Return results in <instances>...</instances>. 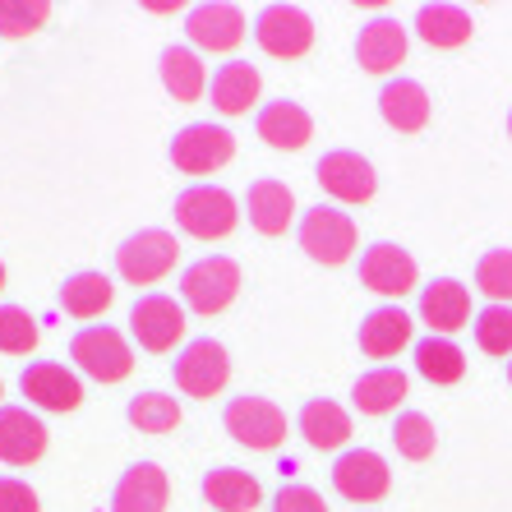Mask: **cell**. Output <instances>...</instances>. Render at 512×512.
I'll use <instances>...</instances> for the list:
<instances>
[{
	"label": "cell",
	"mask_w": 512,
	"mask_h": 512,
	"mask_svg": "<svg viewBox=\"0 0 512 512\" xmlns=\"http://www.w3.org/2000/svg\"><path fill=\"white\" fill-rule=\"evenodd\" d=\"M360 282L370 286L374 296L402 300V296H411V291H416L420 268H416V259H411L402 245L379 240V245H370V250L360 254Z\"/></svg>",
	"instance_id": "obj_12"
},
{
	"label": "cell",
	"mask_w": 512,
	"mask_h": 512,
	"mask_svg": "<svg viewBox=\"0 0 512 512\" xmlns=\"http://www.w3.org/2000/svg\"><path fill=\"white\" fill-rule=\"evenodd\" d=\"M254 42L277 60H300L314 47V19L300 5H286V0L263 5L259 19H254Z\"/></svg>",
	"instance_id": "obj_8"
},
{
	"label": "cell",
	"mask_w": 512,
	"mask_h": 512,
	"mask_svg": "<svg viewBox=\"0 0 512 512\" xmlns=\"http://www.w3.org/2000/svg\"><path fill=\"white\" fill-rule=\"evenodd\" d=\"M236 157V134L227 125H213V120H194L171 139V162L185 176H213Z\"/></svg>",
	"instance_id": "obj_6"
},
{
	"label": "cell",
	"mask_w": 512,
	"mask_h": 512,
	"mask_svg": "<svg viewBox=\"0 0 512 512\" xmlns=\"http://www.w3.org/2000/svg\"><path fill=\"white\" fill-rule=\"evenodd\" d=\"M333 489L351 503H379L393 489V471L374 448H351L333 462Z\"/></svg>",
	"instance_id": "obj_14"
},
{
	"label": "cell",
	"mask_w": 512,
	"mask_h": 512,
	"mask_svg": "<svg viewBox=\"0 0 512 512\" xmlns=\"http://www.w3.org/2000/svg\"><path fill=\"white\" fill-rule=\"evenodd\" d=\"M273 512H328V503L310 485H282L273 499Z\"/></svg>",
	"instance_id": "obj_38"
},
{
	"label": "cell",
	"mask_w": 512,
	"mask_h": 512,
	"mask_svg": "<svg viewBox=\"0 0 512 512\" xmlns=\"http://www.w3.org/2000/svg\"><path fill=\"white\" fill-rule=\"evenodd\" d=\"M240 296V263L227 254H208V259L190 263L180 277V305L203 319H213Z\"/></svg>",
	"instance_id": "obj_1"
},
{
	"label": "cell",
	"mask_w": 512,
	"mask_h": 512,
	"mask_svg": "<svg viewBox=\"0 0 512 512\" xmlns=\"http://www.w3.org/2000/svg\"><path fill=\"white\" fill-rule=\"evenodd\" d=\"M416 374L429 379L434 388H448L466 374V356L453 337H420L416 342Z\"/></svg>",
	"instance_id": "obj_31"
},
{
	"label": "cell",
	"mask_w": 512,
	"mask_h": 512,
	"mask_svg": "<svg viewBox=\"0 0 512 512\" xmlns=\"http://www.w3.org/2000/svg\"><path fill=\"white\" fill-rule=\"evenodd\" d=\"M37 342H42V328H37L33 314L19 310V305H0V351L5 356H28Z\"/></svg>",
	"instance_id": "obj_34"
},
{
	"label": "cell",
	"mask_w": 512,
	"mask_h": 512,
	"mask_svg": "<svg viewBox=\"0 0 512 512\" xmlns=\"http://www.w3.org/2000/svg\"><path fill=\"white\" fill-rule=\"evenodd\" d=\"M300 250L310 254L323 268H337V263L351 259L356 250V222L351 213H342L337 203H314L310 213L300 217Z\"/></svg>",
	"instance_id": "obj_5"
},
{
	"label": "cell",
	"mask_w": 512,
	"mask_h": 512,
	"mask_svg": "<svg viewBox=\"0 0 512 512\" xmlns=\"http://www.w3.org/2000/svg\"><path fill=\"white\" fill-rule=\"evenodd\" d=\"M296 425L305 434V443L319 448V453H333V448H342L351 439V411L342 402H333V397H310V402L300 406Z\"/></svg>",
	"instance_id": "obj_24"
},
{
	"label": "cell",
	"mask_w": 512,
	"mask_h": 512,
	"mask_svg": "<svg viewBox=\"0 0 512 512\" xmlns=\"http://www.w3.org/2000/svg\"><path fill=\"white\" fill-rule=\"evenodd\" d=\"M0 397H5V379H0Z\"/></svg>",
	"instance_id": "obj_43"
},
{
	"label": "cell",
	"mask_w": 512,
	"mask_h": 512,
	"mask_svg": "<svg viewBox=\"0 0 512 512\" xmlns=\"http://www.w3.org/2000/svg\"><path fill=\"white\" fill-rule=\"evenodd\" d=\"M259 139L268 148H277V153H300L314 139V120L300 102H286L282 97V102H268L259 111Z\"/></svg>",
	"instance_id": "obj_21"
},
{
	"label": "cell",
	"mask_w": 512,
	"mask_h": 512,
	"mask_svg": "<svg viewBox=\"0 0 512 512\" xmlns=\"http://www.w3.org/2000/svg\"><path fill=\"white\" fill-rule=\"evenodd\" d=\"M51 19V5L47 0H0V37H33L37 28Z\"/></svg>",
	"instance_id": "obj_36"
},
{
	"label": "cell",
	"mask_w": 512,
	"mask_h": 512,
	"mask_svg": "<svg viewBox=\"0 0 512 512\" xmlns=\"http://www.w3.org/2000/svg\"><path fill=\"white\" fill-rule=\"evenodd\" d=\"M393 443L406 462H429L434 448H439V429H434V420L425 411H402L393 425Z\"/></svg>",
	"instance_id": "obj_32"
},
{
	"label": "cell",
	"mask_w": 512,
	"mask_h": 512,
	"mask_svg": "<svg viewBox=\"0 0 512 512\" xmlns=\"http://www.w3.org/2000/svg\"><path fill=\"white\" fill-rule=\"evenodd\" d=\"M0 512H42L37 489L14 476H0Z\"/></svg>",
	"instance_id": "obj_39"
},
{
	"label": "cell",
	"mask_w": 512,
	"mask_h": 512,
	"mask_svg": "<svg viewBox=\"0 0 512 512\" xmlns=\"http://www.w3.org/2000/svg\"><path fill=\"white\" fill-rule=\"evenodd\" d=\"M471 328H476V346L485 356H512V310L508 305H485Z\"/></svg>",
	"instance_id": "obj_35"
},
{
	"label": "cell",
	"mask_w": 512,
	"mask_h": 512,
	"mask_svg": "<svg viewBox=\"0 0 512 512\" xmlns=\"http://www.w3.org/2000/svg\"><path fill=\"white\" fill-rule=\"evenodd\" d=\"M0 291H5V263H0Z\"/></svg>",
	"instance_id": "obj_40"
},
{
	"label": "cell",
	"mask_w": 512,
	"mask_h": 512,
	"mask_svg": "<svg viewBox=\"0 0 512 512\" xmlns=\"http://www.w3.org/2000/svg\"><path fill=\"white\" fill-rule=\"evenodd\" d=\"M356 60L365 74H393L406 60V28L397 19H370L356 37Z\"/></svg>",
	"instance_id": "obj_20"
},
{
	"label": "cell",
	"mask_w": 512,
	"mask_h": 512,
	"mask_svg": "<svg viewBox=\"0 0 512 512\" xmlns=\"http://www.w3.org/2000/svg\"><path fill=\"white\" fill-rule=\"evenodd\" d=\"M245 213L259 236H286L291 217H296V194L282 180H254L245 194Z\"/></svg>",
	"instance_id": "obj_22"
},
{
	"label": "cell",
	"mask_w": 512,
	"mask_h": 512,
	"mask_svg": "<svg viewBox=\"0 0 512 512\" xmlns=\"http://www.w3.org/2000/svg\"><path fill=\"white\" fill-rule=\"evenodd\" d=\"M416 33L425 47L434 51H453V47H466L476 24H471V14L462 5H420L416 10Z\"/></svg>",
	"instance_id": "obj_27"
},
{
	"label": "cell",
	"mask_w": 512,
	"mask_h": 512,
	"mask_svg": "<svg viewBox=\"0 0 512 512\" xmlns=\"http://www.w3.org/2000/svg\"><path fill=\"white\" fill-rule=\"evenodd\" d=\"M19 388H24V397L37 406V411H56V416L79 411V402H84L79 374L65 370L60 360H33V365L19 374Z\"/></svg>",
	"instance_id": "obj_13"
},
{
	"label": "cell",
	"mask_w": 512,
	"mask_h": 512,
	"mask_svg": "<svg viewBox=\"0 0 512 512\" xmlns=\"http://www.w3.org/2000/svg\"><path fill=\"white\" fill-rule=\"evenodd\" d=\"M185 305L171 296H162V291H153V296H139L130 305V333L134 342L143 346V351H153V356H167V351H176V342L185 337Z\"/></svg>",
	"instance_id": "obj_9"
},
{
	"label": "cell",
	"mask_w": 512,
	"mask_h": 512,
	"mask_svg": "<svg viewBox=\"0 0 512 512\" xmlns=\"http://www.w3.org/2000/svg\"><path fill=\"white\" fill-rule=\"evenodd\" d=\"M176 259H180L176 236L162 227H148V231H134L116 250V273L130 286H157L176 268Z\"/></svg>",
	"instance_id": "obj_7"
},
{
	"label": "cell",
	"mask_w": 512,
	"mask_h": 512,
	"mask_svg": "<svg viewBox=\"0 0 512 512\" xmlns=\"http://www.w3.org/2000/svg\"><path fill=\"white\" fill-rule=\"evenodd\" d=\"M47 453V425L28 406H0V462L33 466Z\"/></svg>",
	"instance_id": "obj_17"
},
{
	"label": "cell",
	"mask_w": 512,
	"mask_h": 512,
	"mask_svg": "<svg viewBox=\"0 0 512 512\" xmlns=\"http://www.w3.org/2000/svg\"><path fill=\"white\" fill-rule=\"evenodd\" d=\"M406 374L393 370V365H383V370H370L360 374L356 388H351V402H356L360 416H388V411H397V406L406 402Z\"/></svg>",
	"instance_id": "obj_28"
},
{
	"label": "cell",
	"mask_w": 512,
	"mask_h": 512,
	"mask_svg": "<svg viewBox=\"0 0 512 512\" xmlns=\"http://www.w3.org/2000/svg\"><path fill=\"white\" fill-rule=\"evenodd\" d=\"M259 93H263V74L254 70L250 60H227L213 74V107L222 116H245L259 102Z\"/></svg>",
	"instance_id": "obj_25"
},
{
	"label": "cell",
	"mask_w": 512,
	"mask_h": 512,
	"mask_svg": "<svg viewBox=\"0 0 512 512\" xmlns=\"http://www.w3.org/2000/svg\"><path fill=\"white\" fill-rule=\"evenodd\" d=\"M56 300L70 319H97V314L111 310L116 286H111L107 273H74V277H65V286H60Z\"/></svg>",
	"instance_id": "obj_29"
},
{
	"label": "cell",
	"mask_w": 512,
	"mask_h": 512,
	"mask_svg": "<svg viewBox=\"0 0 512 512\" xmlns=\"http://www.w3.org/2000/svg\"><path fill=\"white\" fill-rule=\"evenodd\" d=\"M222 425L227 434L240 443V448H250V453H273L282 448L286 439V416L282 406L268 402V397H231L227 411H222Z\"/></svg>",
	"instance_id": "obj_4"
},
{
	"label": "cell",
	"mask_w": 512,
	"mask_h": 512,
	"mask_svg": "<svg viewBox=\"0 0 512 512\" xmlns=\"http://www.w3.org/2000/svg\"><path fill=\"white\" fill-rule=\"evenodd\" d=\"M379 116L397 134H420L429 125V93L416 79H388L379 93Z\"/></svg>",
	"instance_id": "obj_23"
},
{
	"label": "cell",
	"mask_w": 512,
	"mask_h": 512,
	"mask_svg": "<svg viewBox=\"0 0 512 512\" xmlns=\"http://www.w3.org/2000/svg\"><path fill=\"white\" fill-rule=\"evenodd\" d=\"M411 337H416V319L406 310H397V305H379L360 323V351L370 360H393L397 351L411 346Z\"/></svg>",
	"instance_id": "obj_19"
},
{
	"label": "cell",
	"mask_w": 512,
	"mask_h": 512,
	"mask_svg": "<svg viewBox=\"0 0 512 512\" xmlns=\"http://www.w3.org/2000/svg\"><path fill=\"white\" fill-rule=\"evenodd\" d=\"M476 286L494 305H512V250H489L476 263Z\"/></svg>",
	"instance_id": "obj_37"
},
{
	"label": "cell",
	"mask_w": 512,
	"mask_h": 512,
	"mask_svg": "<svg viewBox=\"0 0 512 512\" xmlns=\"http://www.w3.org/2000/svg\"><path fill=\"white\" fill-rule=\"evenodd\" d=\"M185 33H190L194 47L213 51V56L236 51L240 42H245V10H240V5H231V0H208V5H194V10L185 14Z\"/></svg>",
	"instance_id": "obj_15"
},
{
	"label": "cell",
	"mask_w": 512,
	"mask_h": 512,
	"mask_svg": "<svg viewBox=\"0 0 512 512\" xmlns=\"http://www.w3.org/2000/svg\"><path fill=\"white\" fill-rule=\"evenodd\" d=\"M319 190L337 203H370L379 194V176H374L370 157L351 153V148H337V153H323L319 167H314Z\"/></svg>",
	"instance_id": "obj_11"
},
{
	"label": "cell",
	"mask_w": 512,
	"mask_h": 512,
	"mask_svg": "<svg viewBox=\"0 0 512 512\" xmlns=\"http://www.w3.org/2000/svg\"><path fill=\"white\" fill-rule=\"evenodd\" d=\"M508 383H512V360H508Z\"/></svg>",
	"instance_id": "obj_41"
},
{
	"label": "cell",
	"mask_w": 512,
	"mask_h": 512,
	"mask_svg": "<svg viewBox=\"0 0 512 512\" xmlns=\"http://www.w3.org/2000/svg\"><path fill=\"white\" fill-rule=\"evenodd\" d=\"M231 383V356L227 346L213 337H194L185 351L176 356V388L185 397H217Z\"/></svg>",
	"instance_id": "obj_10"
},
{
	"label": "cell",
	"mask_w": 512,
	"mask_h": 512,
	"mask_svg": "<svg viewBox=\"0 0 512 512\" xmlns=\"http://www.w3.org/2000/svg\"><path fill=\"white\" fill-rule=\"evenodd\" d=\"M420 323L429 328V337H453L462 328H471V291L457 277H439L420 291Z\"/></svg>",
	"instance_id": "obj_16"
},
{
	"label": "cell",
	"mask_w": 512,
	"mask_h": 512,
	"mask_svg": "<svg viewBox=\"0 0 512 512\" xmlns=\"http://www.w3.org/2000/svg\"><path fill=\"white\" fill-rule=\"evenodd\" d=\"M508 134H512V111H508Z\"/></svg>",
	"instance_id": "obj_42"
},
{
	"label": "cell",
	"mask_w": 512,
	"mask_h": 512,
	"mask_svg": "<svg viewBox=\"0 0 512 512\" xmlns=\"http://www.w3.org/2000/svg\"><path fill=\"white\" fill-rule=\"evenodd\" d=\"M125 416L139 434H171V429H180V402L167 393H139L125 406Z\"/></svg>",
	"instance_id": "obj_33"
},
{
	"label": "cell",
	"mask_w": 512,
	"mask_h": 512,
	"mask_svg": "<svg viewBox=\"0 0 512 512\" xmlns=\"http://www.w3.org/2000/svg\"><path fill=\"white\" fill-rule=\"evenodd\" d=\"M171 213H176V227L194 240H227L240 222L236 199L222 185H190Z\"/></svg>",
	"instance_id": "obj_2"
},
{
	"label": "cell",
	"mask_w": 512,
	"mask_h": 512,
	"mask_svg": "<svg viewBox=\"0 0 512 512\" xmlns=\"http://www.w3.org/2000/svg\"><path fill=\"white\" fill-rule=\"evenodd\" d=\"M171 480L157 462H134L125 476L116 480L111 494V512H167Z\"/></svg>",
	"instance_id": "obj_18"
},
{
	"label": "cell",
	"mask_w": 512,
	"mask_h": 512,
	"mask_svg": "<svg viewBox=\"0 0 512 512\" xmlns=\"http://www.w3.org/2000/svg\"><path fill=\"white\" fill-rule=\"evenodd\" d=\"M157 70H162V88L176 102H199L203 88H208V70H203L194 47H167L162 60H157Z\"/></svg>",
	"instance_id": "obj_30"
},
{
	"label": "cell",
	"mask_w": 512,
	"mask_h": 512,
	"mask_svg": "<svg viewBox=\"0 0 512 512\" xmlns=\"http://www.w3.org/2000/svg\"><path fill=\"white\" fill-rule=\"evenodd\" d=\"M263 499V485L250 471H236V466H217L203 476V503L217 512H254Z\"/></svg>",
	"instance_id": "obj_26"
},
{
	"label": "cell",
	"mask_w": 512,
	"mask_h": 512,
	"mask_svg": "<svg viewBox=\"0 0 512 512\" xmlns=\"http://www.w3.org/2000/svg\"><path fill=\"white\" fill-rule=\"evenodd\" d=\"M70 360L79 365V374H88V379L120 383V379H130V370H134V346L125 342L120 328H111V323H93V328H84V333H74Z\"/></svg>",
	"instance_id": "obj_3"
}]
</instances>
